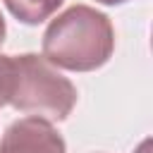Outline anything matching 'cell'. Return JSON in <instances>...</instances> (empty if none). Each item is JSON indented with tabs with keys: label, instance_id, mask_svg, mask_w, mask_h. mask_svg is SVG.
<instances>
[{
	"label": "cell",
	"instance_id": "obj_1",
	"mask_svg": "<svg viewBox=\"0 0 153 153\" xmlns=\"http://www.w3.org/2000/svg\"><path fill=\"white\" fill-rule=\"evenodd\" d=\"M115 50V29L108 14L88 5H72L43 33V57L69 72H93Z\"/></svg>",
	"mask_w": 153,
	"mask_h": 153
},
{
	"label": "cell",
	"instance_id": "obj_5",
	"mask_svg": "<svg viewBox=\"0 0 153 153\" xmlns=\"http://www.w3.org/2000/svg\"><path fill=\"white\" fill-rule=\"evenodd\" d=\"M10 86H12V55H0V108L10 100Z\"/></svg>",
	"mask_w": 153,
	"mask_h": 153
},
{
	"label": "cell",
	"instance_id": "obj_6",
	"mask_svg": "<svg viewBox=\"0 0 153 153\" xmlns=\"http://www.w3.org/2000/svg\"><path fill=\"white\" fill-rule=\"evenodd\" d=\"M5 33H7V26H5V17H2V12H0V45L5 43Z\"/></svg>",
	"mask_w": 153,
	"mask_h": 153
},
{
	"label": "cell",
	"instance_id": "obj_3",
	"mask_svg": "<svg viewBox=\"0 0 153 153\" xmlns=\"http://www.w3.org/2000/svg\"><path fill=\"white\" fill-rule=\"evenodd\" d=\"M0 153H67V146L48 120L22 117L2 134Z\"/></svg>",
	"mask_w": 153,
	"mask_h": 153
},
{
	"label": "cell",
	"instance_id": "obj_7",
	"mask_svg": "<svg viewBox=\"0 0 153 153\" xmlns=\"http://www.w3.org/2000/svg\"><path fill=\"white\" fill-rule=\"evenodd\" d=\"M96 2H103V5H122V2H129V0H96Z\"/></svg>",
	"mask_w": 153,
	"mask_h": 153
},
{
	"label": "cell",
	"instance_id": "obj_4",
	"mask_svg": "<svg viewBox=\"0 0 153 153\" xmlns=\"http://www.w3.org/2000/svg\"><path fill=\"white\" fill-rule=\"evenodd\" d=\"M2 2L14 19H19L22 24H29V26L45 22L62 5V0H2Z\"/></svg>",
	"mask_w": 153,
	"mask_h": 153
},
{
	"label": "cell",
	"instance_id": "obj_2",
	"mask_svg": "<svg viewBox=\"0 0 153 153\" xmlns=\"http://www.w3.org/2000/svg\"><path fill=\"white\" fill-rule=\"evenodd\" d=\"M7 103L31 117L62 122L76 105V88L43 55H12V86Z\"/></svg>",
	"mask_w": 153,
	"mask_h": 153
}]
</instances>
